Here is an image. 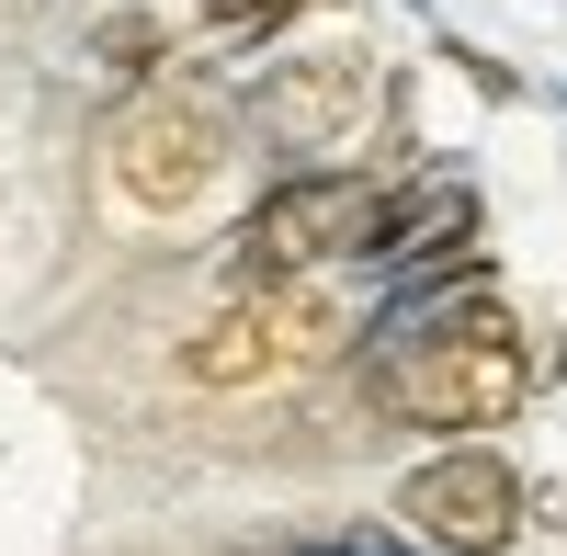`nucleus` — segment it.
Wrapping results in <instances>:
<instances>
[{"instance_id":"f257e3e1","label":"nucleus","mask_w":567,"mask_h":556,"mask_svg":"<svg viewBox=\"0 0 567 556\" xmlns=\"http://www.w3.org/2000/svg\"><path fill=\"white\" fill-rule=\"evenodd\" d=\"M374 227V182L363 171H284L272 194L250 205L239 250H227V296H261V285H307V272L352 261Z\"/></svg>"},{"instance_id":"f03ea898","label":"nucleus","mask_w":567,"mask_h":556,"mask_svg":"<svg viewBox=\"0 0 567 556\" xmlns=\"http://www.w3.org/2000/svg\"><path fill=\"white\" fill-rule=\"evenodd\" d=\"M227 171V103L205 80H148L125 103L114 125V182H125V205H148V216H182V205H205V182Z\"/></svg>"},{"instance_id":"7ed1b4c3","label":"nucleus","mask_w":567,"mask_h":556,"mask_svg":"<svg viewBox=\"0 0 567 556\" xmlns=\"http://www.w3.org/2000/svg\"><path fill=\"white\" fill-rule=\"evenodd\" d=\"M398 534L432 545V556H511V534H523V477H511V454L443 443L432 466L398 488Z\"/></svg>"},{"instance_id":"20e7f679","label":"nucleus","mask_w":567,"mask_h":556,"mask_svg":"<svg viewBox=\"0 0 567 556\" xmlns=\"http://www.w3.org/2000/svg\"><path fill=\"white\" fill-rule=\"evenodd\" d=\"M329 341H341V307H329L318 272H307V285H261V296H239L194 352H182V375H194V387H261V375L318 363Z\"/></svg>"},{"instance_id":"39448f33","label":"nucleus","mask_w":567,"mask_h":556,"mask_svg":"<svg viewBox=\"0 0 567 556\" xmlns=\"http://www.w3.org/2000/svg\"><path fill=\"white\" fill-rule=\"evenodd\" d=\"M374 103V45H296V58H272L250 80V125H261V148H352V125Z\"/></svg>"},{"instance_id":"423d86ee","label":"nucleus","mask_w":567,"mask_h":556,"mask_svg":"<svg viewBox=\"0 0 567 556\" xmlns=\"http://www.w3.org/2000/svg\"><path fill=\"white\" fill-rule=\"evenodd\" d=\"M477 250V182L465 171H409L398 194H374V227L352 261H465Z\"/></svg>"},{"instance_id":"0eeeda50","label":"nucleus","mask_w":567,"mask_h":556,"mask_svg":"<svg viewBox=\"0 0 567 556\" xmlns=\"http://www.w3.org/2000/svg\"><path fill=\"white\" fill-rule=\"evenodd\" d=\"M91 58H103L114 80H148V69H159V23H148V12H114L103 34H91Z\"/></svg>"},{"instance_id":"6e6552de","label":"nucleus","mask_w":567,"mask_h":556,"mask_svg":"<svg viewBox=\"0 0 567 556\" xmlns=\"http://www.w3.org/2000/svg\"><path fill=\"white\" fill-rule=\"evenodd\" d=\"M194 12H205L216 34H239V45H261L272 23H296V12H307V0H194Z\"/></svg>"},{"instance_id":"1a4fd4ad","label":"nucleus","mask_w":567,"mask_h":556,"mask_svg":"<svg viewBox=\"0 0 567 556\" xmlns=\"http://www.w3.org/2000/svg\"><path fill=\"white\" fill-rule=\"evenodd\" d=\"M272 556H398V534H307V545H272Z\"/></svg>"}]
</instances>
